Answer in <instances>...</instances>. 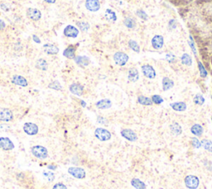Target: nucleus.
<instances>
[{
    "label": "nucleus",
    "mask_w": 212,
    "mask_h": 189,
    "mask_svg": "<svg viewBox=\"0 0 212 189\" xmlns=\"http://www.w3.org/2000/svg\"><path fill=\"white\" fill-rule=\"evenodd\" d=\"M79 30L76 28L75 26L72 25H68L65 27L64 29V35L67 37H71V38H76L79 35Z\"/></svg>",
    "instance_id": "nucleus-10"
},
{
    "label": "nucleus",
    "mask_w": 212,
    "mask_h": 189,
    "mask_svg": "<svg viewBox=\"0 0 212 189\" xmlns=\"http://www.w3.org/2000/svg\"><path fill=\"white\" fill-rule=\"evenodd\" d=\"M136 14L137 16L139 17H140L141 19H144V20H147L148 19V14H147L146 12H144V11H143V10H138L136 12Z\"/></svg>",
    "instance_id": "nucleus-42"
},
{
    "label": "nucleus",
    "mask_w": 212,
    "mask_h": 189,
    "mask_svg": "<svg viewBox=\"0 0 212 189\" xmlns=\"http://www.w3.org/2000/svg\"><path fill=\"white\" fill-rule=\"evenodd\" d=\"M52 189H67V187L62 182H57L54 185Z\"/></svg>",
    "instance_id": "nucleus-44"
},
{
    "label": "nucleus",
    "mask_w": 212,
    "mask_h": 189,
    "mask_svg": "<svg viewBox=\"0 0 212 189\" xmlns=\"http://www.w3.org/2000/svg\"><path fill=\"white\" fill-rule=\"evenodd\" d=\"M6 27V23L3 20L0 19V31H2Z\"/></svg>",
    "instance_id": "nucleus-46"
},
{
    "label": "nucleus",
    "mask_w": 212,
    "mask_h": 189,
    "mask_svg": "<svg viewBox=\"0 0 212 189\" xmlns=\"http://www.w3.org/2000/svg\"><path fill=\"white\" fill-rule=\"evenodd\" d=\"M188 43H189V46H190V47L191 48V50H192L193 54L195 55V56H196L197 52H196V46H195V42H194V40H193L192 36H191V35H190V40L188 41Z\"/></svg>",
    "instance_id": "nucleus-40"
},
{
    "label": "nucleus",
    "mask_w": 212,
    "mask_h": 189,
    "mask_svg": "<svg viewBox=\"0 0 212 189\" xmlns=\"http://www.w3.org/2000/svg\"><path fill=\"white\" fill-rule=\"evenodd\" d=\"M185 184L187 188L196 189L200 184V181H199V178L194 175H189L186 177Z\"/></svg>",
    "instance_id": "nucleus-6"
},
{
    "label": "nucleus",
    "mask_w": 212,
    "mask_h": 189,
    "mask_svg": "<svg viewBox=\"0 0 212 189\" xmlns=\"http://www.w3.org/2000/svg\"><path fill=\"white\" fill-rule=\"evenodd\" d=\"M201 145L205 150H207L209 152L212 153V141L209 139H203L201 141Z\"/></svg>",
    "instance_id": "nucleus-35"
},
{
    "label": "nucleus",
    "mask_w": 212,
    "mask_h": 189,
    "mask_svg": "<svg viewBox=\"0 0 212 189\" xmlns=\"http://www.w3.org/2000/svg\"><path fill=\"white\" fill-rule=\"evenodd\" d=\"M170 106L172 108V110L176 111H179V112H182L186 110V104L184 102H174V103L170 104Z\"/></svg>",
    "instance_id": "nucleus-22"
},
{
    "label": "nucleus",
    "mask_w": 212,
    "mask_h": 189,
    "mask_svg": "<svg viewBox=\"0 0 212 189\" xmlns=\"http://www.w3.org/2000/svg\"><path fill=\"white\" fill-rule=\"evenodd\" d=\"M43 50L47 55H56L59 52L58 47L53 44H48V43L43 45Z\"/></svg>",
    "instance_id": "nucleus-20"
},
{
    "label": "nucleus",
    "mask_w": 212,
    "mask_h": 189,
    "mask_svg": "<svg viewBox=\"0 0 212 189\" xmlns=\"http://www.w3.org/2000/svg\"><path fill=\"white\" fill-rule=\"evenodd\" d=\"M138 102L143 106H152L153 104L151 99L144 96H140L138 97Z\"/></svg>",
    "instance_id": "nucleus-29"
},
{
    "label": "nucleus",
    "mask_w": 212,
    "mask_h": 189,
    "mask_svg": "<svg viewBox=\"0 0 212 189\" xmlns=\"http://www.w3.org/2000/svg\"><path fill=\"white\" fill-rule=\"evenodd\" d=\"M74 61L78 66H82V67L89 66L90 62V58L86 56H77L74 58Z\"/></svg>",
    "instance_id": "nucleus-19"
},
{
    "label": "nucleus",
    "mask_w": 212,
    "mask_h": 189,
    "mask_svg": "<svg viewBox=\"0 0 212 189\" xmlns=\"http://www.w3.org/2000/svg\"><path fill=\"white\" fill-rule=\"evenodd\" d=\"M152 46L154 49L159 50L161 49L162 47H163L164 45V38L161 35H156L153 37L151 41Z\"/></svg>",
    "instance_id": "nucleus-15"
},
{
    "label": "nucleus",
    "mask_w": 212,
    "mask_h": 189,
    "mask_svg": "<svg viewBox=\"0 0 212 189\" xmlns=\"http://www.w3.org/2000/svg\"><path fill=\"white\" fill-rule=\"evenodd\" d=\"M45 2H48V3H55L56 0H44Z\"/></svg>",
    "instance_id": "nucleus-50"
},
{
    "label": "nucleus",
    "mask_w": 212,
    "mask_h": 189,
    "mask_svg": "<svg viewBox=\"0 0 212 189\" xmlns=\"http://www.w3.org/2000/svg\"><path fill=\"white\" fill-rule=\"evenodd\" d=\"M97 120H98V122L100 124H105L104 122H107L106 121V120H105V118H102V117H100V116H99L98 117V119H97Z\"/></svg>",
    "instance_id": "nucleus-48"
},
{
    "label": "nucleus",
    "mask_w": 212,
    "mask_h": 189,
    "mask_svg": "<svg viewBox=\"0 0 212 189\" xmlns=\"http://www.w3.org/2000/svg\"><path fill=\"white\" fill-rule=\"evenodd\" d=\"M129 47H130L134 52H137V53H139V52H140V47H139V43H138L136 41H134V40H129Z\"/></svg>",
    "instance_id": "nucleus-32"
},
{
    "label": "nucleus",
    "mask_w": 212,
    "mask_h": 189,
    "mask_svg": "<svg viewBox=\"0 0 212 189\" xmlns=\"http://www.w3.org/2000/svg\"><path fill=\"white\" fill-rule=\"evenodd\" d=\"M170 128L171 131H172V133L173 135H180L181 134V132H182V130H181V127L180 125L178 123H176V122L172 124Z\"/></svg>",
    "instance_id": "nucleus-30"
},
{
    "label": "nucleus",
    "mask_w": 212,
    "mask_h": 189,
    "mask_svg": "<svg viewBox=\"0 0 212 189\" xmlns=\"http://www.w3.org/2000/svg\"><path fill=\"white\" fill-rule=\"evenodd\" d=\"M81 104H82V106H84V107H85V101H81Z\"/></svg>",
    "instance_id": "nucleus-51"
},
{
    "label": "nucleus",
    "mask_w": 212,
    "mask_h": 189,
    "mask_svg": "<svg viewBox=\"0 0 212 189\" xmlns=\"http://www.w3.org/2000/svg\"><path fill=\"white\" fill-rule=\"evenodd\" d=\"M128 79L132 82H136L139 79V71L136 68L129 69V73H128Z\"/></svg>",
    "instance_id": "nucleus-21"
},
{
    "label": "nucleus",
    "mask_w": 212,
    "mask_h": 189,
    "mask_svg": "<svg viewBox=\"0 0 212 189\" xmlns=\"http://www.w3.org/2000/svg\"><path fill=\"white\" fill-rule=\"evenodd\" d=\"M36 68L38 69V70H41V71H46L48 69V63L46 62V60L43 59V58H39L37 59V61L36 62Z\"/></svg>",
    "instance_id": "nucleus-24"
},
{
    "label": "nucleus",
    "mask_w": 212,
    "mask_h": 189,
    "mask_svg": "<svg viewBox=\"0 0 212 189\" xmlns=\"http://www.w3.org/2000/svg\"><path fill=\"white\" fill-rule=\"evenodd\" d=\"M43 176L46 178V180L48 181L49 182H53L54 179H55V175L52 172H50V171H45L43 172Z\"/></svg>",
    "instance_id": "nucleus-38"
},
{
    "label": "nucleus",
    "mask_w": 212,
    "mask_h": 189,
    "mask_svg": "<svg viewBox=\"0 0 212 189\" xmlns=\"http://www.w3.org/2000/svg\"><path fill=\"white\" fill-rule=\"evenodd\" d=\"M95 136L100 141H108L111 139V133L103 128H97L95 130Z\"/></svg>",
    "instance_id": "nucleus-3"
},
{
    "label": "nucleus",
    "mask_w": 212,
    "mask_h": 189,
    "mask_svg": "<svg viewBox=\"0 0 212 189\" xmlns=\"http://www.w3.org/2000/svg\"><path fill=\"white\" fill-rule=\"evenodd\" d=\"M124 23L128 28H134L136 26V22L132 17H126L124 21Z\"/></svg>",
    "instance_id": "nucleus-33"
},
{
    "label": "nucleus",
    "mask_w": 212,
    "mask_h": 189,
    "mask_svg": "<svg viewBox=\"0 0 212 189\" xmlns=\"http://www.w3.org/2000/svg\"><path fill=\"white\" fill-rule=\"evenodd\" d=\"M69 174H71L72 177H76L77 179H83L86 176V172L85 169L82 168L71 167L68 168Z\"/></svg>",
    "instance_id": "nucleus-4"
},
{
    "label": "nucleus",
    "mask_w": 212,
    "mask_h": 189,
    "mask_svg": "<svg viewBox=\"0 0 212 189\" xmlns=\"http://www.w3.org/2000/svg\"><path fill=\"white\" fill-rule=\"evenodd\" d=\"M95 106L100 110H107L112 106V102L109 99H103V100H100L98 102H96Z\"/></svg>",
    "instance_id": "nucleus-18"
},
{
    "label": "nucleus",
    "mask_w": 212,
    "mask_h": 189,
    "mask_svg": "<svg viewBox=\"0 0 212 189\" xmlns=\"http://www.w3.org/2000/svg\"><path fill=\"white\" fill-rule=\"evenodd\" d=\"M32 39H33V41L35 42H37V43H41V40L39 39V37H37V35H32Z\"/></svg>",
    "instance_id": "nucleus-47"
},
{
    "label": "nucleus",
    "mask_w": 212,
    "mask_h": 189,
    "mask_svg": "<svg viewBox=\"0 0 212 189\" xmlns=\"http://www.w3.org/2000/svg\"><path fill=\"white\" fill-rule=\"evenodd\" d=\"M26 15L28 19L32 21H39L42 17V12L40 10L34 7H28L26 11Z\"/></svg>",
    "instance_id": "nucleus-5"
},
{
    "label": "nucleus",
    "mask_w": 212,
    "mask_h": 189,
    "mask_svg": "<svg viewBox=\"0 0 212 189\" xmlns=\"http://www.w3.org/2000/svg\"><path fill=\"white\" fill-rule=\"evenodd\" d=\"M131 185L136 189H146V185L139 178H133L131 180Z\"/></svg>",
    "instance_id": "nucleus-26"
},
{
    "label": "nucleus",
    "mask_w": 212,
    "mask_h": 189,
    "mask_svg": "<svg viewBox=\"0 0 212 189\" xmlns=\"http://www.w3.org/2000/svg\"><path fill=\"white\" fill-rule=\"evenodd\" d=\"M48 168H49V169L55 170L56 168V165H49Z\"/></svg>",
    "instance_id": "nucleus-49"
},
{
    "label": "nucleus",
    "mask_w": 212,
    "mask_h": 189,
    "mask_svg": "<svg viewBox=\"0 0 212 189\" xmlns=\"http://www.w3.org/2000/svg\"><path fill=\"white\" fill-rule=\"evenodd\" d=\"M142 71L144 73V76H146L148 79H154L156 77V71L151 65H144L142 66Z\"/></svg>",
    "instance_id": "nucleus-11"
},
{
    "label": "nucleus",
    "mask_w": 212,
    "mask_h": 189,
    "mask_svg": "<svg viewBox=\"0 0 212 189\" xmlns=\"http://www.w3.org/2000/svg\"><path fill=\"white\" fill-rule=\"evenodd\" d=\"M121 135L130 142H134L138 139L136 133L130 129H125V130H121Z\"/></svg>",
    "instance_id": "nucleus-14"
},
{
    "label": "nucleus",
    "mask_w": 212,
    "mask_h": 189,
    "mask_svg": "<svg viewBox=\"0 0 212 189\" xmlns=\"http://www.w3.org/2000/svg\"><path fill=\"white\" fill-rule=\"evenodd\" d=\"M168 27L169 29L173 30L177 27V22L175 19H171L168 22Z\"/></svg>",
    "instance_id": "nucleus-45"
},
{
    "label": "nucleus",
    "mask_w": 212,
    "mask_h": 189,
    "mask_svg": "<svg viewBox=\"0 0 212 189\" xmlns=\"http://www.w3.org/2000/svg\"><path fill=\"white\" fill-rule=\"evenodd\" d=\"M105 18L110 21V22H115L117 20V16H116V13H115L112 9H110L108 8L105 11Z\"/></svg>",
    "instance_id": "nucleus-25"
},
{
    "label": "nucleus",
    "mask_w": 212,
    "mask_h": 189,
    "mask_svg": "<svg viewBox=\"0 0 212 189\" xmlns=\"http://www.w3.org/2000/svg\"><path fill=\"white\" fill-rule=\"evenodd\" d=\"M166 60L168 62L172 63V62H174L176 61V56L172 52H169L166 55Z\"/></svg>",
    "instance_id": "nucleus-43"
},
{
    "label": "nucleus",
    "mask_w": 212,
    "mask_h": 189,
    "mask_svg": "<svg viewBox=\"0 0 212 189\" xmlns=\"http://www.w3.org/2000/svg\"><path fill=\"white\" fill-rule=\"evenodd\" d=\"M151 100L152 101H153V103L157 104V105H160V104H162L163 102V99L159 95H154V96H152Z\"/></svg>",
    "instance_id": "nucleus-39"
},
{
    "label": "nucleus",
    "mask_w": 212,
    "mask_h": 189,
    "mask_svg": "<svg viewBox=\"0 0 212 189\" xmlns=\"http://www.w3.org/2000/svg\"><path fill=\"white\" fill-rule=\"evenodd\" d=\"M198 68H199V71H200V74L201 77L205 78V77L207 76V71L205 70V66H204V65L202 64V62H198Z\"/></svg>",
    "instance_id": "nucleus-37"
},
{
    "label": "nucleus",
    "mask_w": 212,
    "mask_h": 189,
    "mask_svg": "<svg viewBox=\"0 0 212 189\" xmlns=\"http://www.w3.org/2000/svg\"><path fill=\"white\" fill-rule=\"evenodd\" d=\"M181 62L183 65L185 66H190L192 65V58L191 57L190 55L187 54V53H184L182 54V56L181 57Z\"/></svg>",
    "instance_id": "nucleus-28"
},
{
    "label": "nucleus",
    "mask_w": 212,
    "mask_h": 189,
    "mask_svg": "<svg viewBox=\"0 0 212 189\" xmlns=\"http://www.w3.org/2000/svg\"><path fill=\"white\" fill-rule=\"evenodd\" d=\"M203 128L202 126L198 125V124H196L192 127L191 128V132L192 133L193 135H196V136H200V135L203 134Z\"/></svg>",
    "instance_id": "nucleus-27"
},
{
    "label": "nucleus",
    "mask_w": 212,
    "mask_h": 189,
    "mask_svg": "<svg viewBox=\"0 0 212 189\" xmlns=\"http://www.w3.org/2000/svg\"><path fill=\"white\" fill-rule=\"evenodd\" d=\"M13 119V114L12 111L7 108L0 109V121L2 122H9Z\"/></svg>",
    "instance_id": "nucleus-9"
},
{
    "label": "nucleus",
    "mask_w": 212,
    "mask_h": 189,
    "mask_svg": "<svg viewBox=\"0 0 212 189\" xmlns=\"http://www.w3.org/2000/svg\"><path fill=\"white\" fill-rule=\"evenodd\" d=\"M78 44L76 45H69L66 49L64 50L63 56L68 59H74L76 57V52L77 49Z\"/></svg>",
    "instance_id": "nucleus-13"
},
{
    "label": "nucleus",
    "mask_w": 212,
    "mask_h": 189,
    "mask_svg": "<svg viewBox=\"0 0 212 189\" xmlns=\"http://www.w3.org/2000/svg\"><path fill=\"white\" fill-rule=\"evenodd\" d=\"M14 149V144L9 138L0 137V149L9 151Z\"/></svg>",
    "instance_id": "nucleus-8"
},
{
    "label": "nucleus",
    "mask_w": 212,
    "mask_h": 189,
    "mask_svg": "<svg viewBox=\"0 0 212 189\" xmlns=\"http://www.w3.org/2000/svg\"><path fill=\"white\" fill-rule=\"evenodd\" d=\"M193 101L196 105H198V106H202L203 104L205 103V98L202 95L200 94H196L195 96H194V99H193Z\"/></svg>",
    "instance_id": "nucleus-31"
},
{
    "label": "nucleus",
    "mask_w": 212,
    "mask_h": 189,
    "mask_svg": "<svg viewBox=\"0 0 212 189\" xmlns=\"http://www.w3.org/2000/svg\"><path fill=\"white\" fill-rule=\"evenodd\" d=\"M48 88L55 90V91H61L62 90V86L61 83L58 81H54L48 85Z\"/></svg>",
    "instance_id": "nucleus-36"
},
{
    "label": "nucleus",
    "mask_w": 212,
    "mask_h": 189,
    "mask_svg": "<svg viewBox=\"0 0 212 189\" xmlns=\"http://www.w3.org/2000/svg\"><path fill=\"white\" fill-rule=\"evenodd\" d=\"M191 144H192L193 147L196 148V149H199V148H200V146H201V143L199 141V139H198L197 138L193 137L191 138Z\"/></svg>",
    "instance_id": "nucleus-41"
},
{
    "label": "nucleus",
    "mask_w": 212,
    "mask_h": 189,
    "mask_svg": "<svg viewBox=\"0 0 212 189\" xmlns=\"http://www.w3.org/2000/svg\"><path fill=\"white\" fill-rule=\"evenodd\" d=\"M38 130H39L38 126L34 123L27 122V123H25L24 125H23V131H24L27 135L33 136V135H37Z\"/></svg>",
    "instance_id": "nucleus-7"
},
{
    "label": "nucleus",
    "mask_w": 212,
    "mask_h": 189,
    "mask_svg": "<svg viewBox=\"0 0 212 189\" xmlns=\"http://www.w3.org/2000/svg\"><path fill=\"white\" fill-rule=\"evenodd\" d=\"M12 83L16 85V86H22V87H26V86H28L27 79L22 76H19V75H14L12 76Z\"/></svg>",
    "instance_id": "nucleus-16"
},
{
    "label": "nucleus",
    "mask_w": 212,
    "mask_h": 189,
    "mask_svg": "<svg viewBox=\"0 0 212 189\" xmlns=\"http://www.w3.org/2000/svg\"><path fill=\"white\" fill-rule=\"evenodd\" d=\"M69 90H70L71 93L78 96H81L84 93L83 86L79 83L71 84L70 87H69Z\"/></svg>",
    "instance_id": "nucleus-17"
},
{
    "label": "nucleus",
    "mask_w": 212,
    "mask_h": 189,
    "mask_svg": "<svg viewBox=\"0 0 212 189\" xmlns=\"http://www.w3.org/2000/svg\"><path fill=\"white\" fill-rule=\"evenodd\" d=\"M76 25L78 26V27L81 32H88V30L90 29V24L86 22H83V21L77 22Z\"/></svg>",
    "instance_id": "nucleus-34"
},
{
    "label": "nucleus",
    "mask_w": 212,
    "mask_h": 189,
    "mask_svg": "<svg viewBox=\"0 0 212 189\" xmlns=\"http://www.w3.org/2000/svg\"><path fill=\"white\" fill-rule=\"evenodd\" d=\"M32 155L39 159H45L48 157V150L46 147L42 145H36L33 146L31 149Z\"/></svg>",
    "instance_id": "nucleus-1"
},
{
    "label": "nucleus",
    "mask_w": 212,
    "mask_h": 189,
    "mask_svg": "<svg viewBox=\"0 0 212 189\" xmlns=\"http://www.w3.org/2000/svg\"><path fill=\"white\" fill-rule=\"evenodd\" d=\"M85 7L90 12H97L100 8V2L99 0H86Z\"/></svg>",
    "instance_id": "nucleus-12"
},
{
    "label": "nucleus",
    "mask_w": 212,
    "mask_h": 189,
    "mask_svg": "<svg viewBox=\"0 0 212 189\" xmlns=\"http://www.w3.org/2000/svg\"><path fill=\"white\" fill-rule=\"evenodd\" d=\"M113 59H114V62L116 65L120 66H123L126 65L128 62H129V57L126 53L122 52H117L116 53H115L114 57H113Z\"/></svg>",
    "instance_id": "nucleus-2"
},
{
    "label": "nucleus",
    "mask_w": 212,
    "mask_h": 189,
    "mask_svg": "<svg viewBox=\"0 0 212 189\" xmlns=\"http://www.w3.org/2000/svg\"><path fill=\"white\" fill-rule=\"evenodd\" d=\"M162 84H163V90L164 91H168V90L172 89L174 86V81L172 80H171L170 78H168V77H163Z\"/></svg>",
    "instance_id": "nucleus-23"
}]
</instances>
